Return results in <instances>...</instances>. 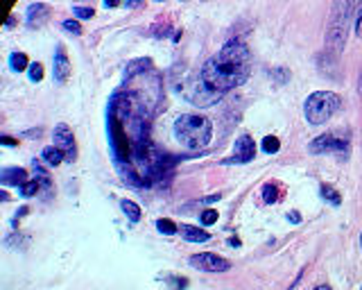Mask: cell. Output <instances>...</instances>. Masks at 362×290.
Returning <instances> with one entry per match:
<instances>
[{
  "mask_svg": "<svg viewBox=\"0 0 362 290\" xmlns=\"http://www.w3.org/2000/svg\"><path fill=\"white\" fill-rule=\"evenodd\" d=\"M252 73V55L243 41H229L202 68L204 84L215 93H227L245 84Z\"/></svg>",
  "mask_w": 362,
  "mask_h": 290,
  "instance_id": "1",
  "label": "cell"
},
{
  "mask_svg": "<svg viewBox=\"0 0 362 290\" xmlns=\"http://www.w3.org/2000/svg\"><path fill=\"white\" fill-rule=\"evenodd\" d=\"M175 136L188 150H204L213 139V123L202 114H181L175 121Z\"/></svg>",
  "mask_w": 362,
  "mask_h": 290,
  "instance_id": "2",
  "label": "cell"
},
{
  "mask_svg": "<svg viewBox=\"0 0 362 290\" xmlns=\"http://www.w3.org/2000/svg\"><path fill=\"white\" fill-rule=\"evenodd\" d=\"M351 14H353V5L349 0H338L331 10V21L329 28H326V48L333 57H338L344 46H347V37H349V28H351Z\"/></svg>",
  "mask_w": 362,
  "mask_h": 290,
  "instance_id": "3",
  "label": "cell"
},
{
  "mask_svg": "<svg viewBox=\"0 0 362 290\" xmlns=\"http://www.w3.org/2000/svg\"><path fill=\"white\" fill-rule=\"evenodd\" d=\"M342 107V100L338 93L333 91H315L310 93L306 100V118L310 125H324L329 123L331 118L338 114V109Z\"/></svg>",
  "mask_w": 362,
  "mask_h": 290,
  "instance_id": "4",
  "label": "cell"
},
{
  "mask_svg": "<svg viewBox=\"0 0 362 290\" xmlns=\"http://www.w3.org/2000/svg\"><path fill=\"white\" fill-rule=\"evenodd\" d=\"M191 266L202 270V272H211V275H218V272H227L231 268V263L227 259L218 257L213 252H202V254H195L191 259Z\"/></svg>",
  "mask_w": 362,
  "mask_h": 290,
  "instance_id": "5",
  "label": "cell"
},
{
  "mask_svg": "<svg viewBox=\"0 0 362 290\" xmlns=\"http://www.w3.org/2000/svg\"><path fill=\"white\" fill-rule=\"evenodd\" d=\"M53 139H55V148H59L66 155L68 161H73L77 157V150H75V136L73 130L68 127L66 123H59L53 132Z\"/></svg>",
  "mask_w": 362,
  "mask_h": 290,
  "instance_id": "6",
  "label": "cell"
},
{
  "mask_svg": "<svg viewBox=\"0 0 362 290\" xmlns=\"http://www.w3.org/2000/svg\"><path fill=\"white\" fill-rule=\"evenodd\" d=\"M347 148V141H342L335 132H326L322 136H317V139L308 145V150L313 152V155H324V152H342Z\"/></svg>",
  "mask_w": 362,
  "mask_h": 290,
  "instance_id": "7",
  "label": "cell"
},
{
  "mask_svg": "<svg viewBox=\"0 0 362 290\" xmlns=\"http://www.w3.org/2000/svg\"><path fill=\"white\" fill-rule=\"evenodd\" d=\"M256 155V148H254V139L249 134H243L240 139L236 141V152L234 157L227 159L224 164H247V161H252Z\"/></svg>",
  "mask_w": 362,
  "mask_h": 290,
  "instance_id": "8",
  "label": "cell"
},
{
  "mask_svg": "<svg viewBox=\"0 0 362 290\" xmlns=\"http://www.w3.org/2000/svg\"><path fill=\"white\" fill-rule=\"evenodd\" d=\"M53 68H55V82L66 84L68 82V75H71V62H68V55H66V48L64 46L57 48Z\"/></svg>",
  "mask_w": 362,
  "mask_h": 290,
  "instance_id": "9",
  "label": "cell"
},
{
  "mask_svg": "<svg viewBox=\"0 0 362 290\" xmlns=\"http://www.w3.org/2000/svg\"><path fill=\"white\" fill-rule=\"evenodd\" d=\"M0 182H3V186H19L21 189L28 184V173L23 168H5L0 173Z\"/></svg>",
  "mask_w": 362,
  "mask_h": 290,
  "instance_id": "10",
  "label": "cell"
},
{
  "mask_svg": "<svg viewBox=\"0 0 362 290\" xmlns=\"http://www.w3.org/2000/svg\"><path fill=\"white\" fill-rule=\"evenodd\" d=\"M179 232H181V238H184V241H188V243H206L211 238L209 232H204V229L193 227V225H181Z\"/></svg>",
  "mask_w": 362,
  "mask_h": 290,
  "instance_id": "11",
  "label": "cell"
},
{
  "mask_svg": "<svg viewBox=\"0 0 362 290\" xmlns=\"http://www.w3.org/2000/svg\"><path fill=\"white\" fill-rule=\"evenodd\" d=\"M50 14V7L43 5V3H37V5H30L28 7V23L32 25H39L41 21H46V16Z\"/></svg>",
  "mask_w": 362,
  "mask_h": 290,
  "instance_id": "12",
  "label": "cell"
},
{
  "mask_svg": "<svg viewBox=\"0 0 362 290\" xmlns=\"http://www.w3.org/2000/svg\"><path fill=\"white\" fill-rule=\"evenodd\" d=\"M150 68H152V62H150V59H134V62H129L127 68H125V78H127V80H132V78H136V75H141V73H145V71H150Z\"/></svg>",
  "mask_w": 362,
  "mask_h": 290,
  "instance_id": "13",
  "label": "cell"
},
{
  "mask_svg": "<svg viewBox=\"0 0 362 290\" xmlns=\"http://www.w3.org/2000/svg\"><path fill=\"white\" fill-rule=\"evenodd\" d=\"M120 209L125 211V216L132 220V223H139L141 220V207L136 202H132V200H123L120 202Z\"/></svg>",
  "mask_w": 362,
  "mask_h": 290,
  "instance_id": "14",
  "label": "cell"
},
{
  "mask_svg": "<svg viewBox=\"0 0 362 290\" xmlns=\"http://www.w3.org/2000/svg\"><path fill=\"white\" fill-rule=\"evenodd\" d=\"M43 159H46L50 166H59L66 159V155L59 148H55V145H50V148L43 150Z\"/></svg>",
  "mask_w": 362,
  "mask_h": 290,
  "instance_id": "15",
  "label": "cell"
},
{
  "mask_svg": "<svg viewBox=\"0 0 362 290\" xmlns=\"http://www.w3.org/2000/svg\"><path fill=\"white\" fill-rule=\"evenodd\" d=\"M322 198L324 200H329L331 204H333V207H340V204H342V195L338 193V191H335L333 189V186H329V184H322Z\"/></svg>",
  "mask_w": 362,
  "mask_h": 290,
  "instance_id": "16",
  "label": "cell"
},
{
  "mask_svg": "<svg viewBox=\"0 0 362 290\" xmlns=\"http://www.w3.org/2000/svg\"><path fill=\"white\" fill-rule=\"evenodd\" d=\"M10 66L14 68V71H25V68H30V64H28V55L25 53H14L12 55V59H10Z\"/></svg>",
  "mask_w": 362,
  "mask_h": 290,
  "instance_id": "17",
  "label": "cell"
},
{
  "mask_svg": "<svg viewBox=\"0 0 362 290\" xmlns=\"http://www.w3.org/2000/svg\"><path fill=\"white\" fill-rule=\"evenodd\" d=\"M263 198L267 204H274V202H279L281 198V191L277 189V184H267L265 189H263Z\"/></svg>",
  "mask_w": 362,
  "mask_h": 290,
  "instance_id": "18",
  "label": "cell"
},
{
  "mask_svg": "<svg viewBox=\"0 0 362 290\" xmlns=\"http://www.w3.org/2000/svg\"><path fill=\"white\" fill-rule=\"evenodd\" d=\"M263 150L267 152V155H274V152L281 150V141L277 139V136H265V139H263Z\"/></svg>",
  "mask_w": 362,
  "mask_h": 290,
  "instance_id": "19",
  "label": "cell"
},
{
  "mask_svg": "<svg viewBox=\"0 0 362 290\" xmlns=\"http://www.w3.org/2000/svg\"><path fill=\"white\" fill-rule=\"evenodd\" d=\"M157 229H159V232H163V234H168V236H172V234L179 232V227H177L175 223H172V220H168V218L157 220Z\"/></svg>",
  "mask_w": 362,
  "mask_h": 290,
  "instance_id": "20",
  "label": "cell"
},
{
  "mask_svg": "<svg viewBox=\"0 0 362 290\" xmlns=\"http://www.w3.org/2000/svg\"><path fill=\"white\" fill-rule=\"evenodd\" d=\"M30 80L32 82H41L43 80V64L41 62H34V64H30Z\"/></svg>",
  "mask_w": 362,
  "mask_h": 290,
  "instance_id": "21",
  "label": "cell"
},
{
  "mask_svg": "<svg viewBox=\"0 0 362 290\" xmlns=\"http://www.w3.org/2000/svg\"><path fill=\"white\" fill-rule=\"evenodd\" d=\"M39 193V179H34V182H28L25 186H21V195L23 198H32V195Z\"/></svg>",
  "mask_w": 362,
  "mask_h": 290,
  "instance_id": "22",
  "label": "cell"
},
{
  "mask_svg": "<svg viewBox=\"0 0 362 290\" xmlns=\"http://www.w3.org/2000/svg\"><path fill=\"white\" fill-rule=\"evenodd\" d=\"M73 14L77 16V19H93V14H96V12H93L91 7H80V5H77V7H73Z\"/></svg>",
  "mask_w": 362,
  "mask_h": 290,
  "instance_id": "23",
  "label": "cell"
},
{
  "mask_svg": "<svg viewBox=\"0 0 362 290\" xmlns=\"http://www.w3.org/2000/svg\"><path fill=\"white\" fill-rule=\"evenodd\" d=\"M213 223H218V211L206 209V211L202 213V225H213Z\"/></svg>",
  "mask_w": 362,
  "mask_h": 290,
  "instance_id": "24",
  "label": "cell"
},
{
  "mask_svg": "<svg viewBox=\"0 0 362 290\" xmlns=\"http://www.w3.org/2000/svg\"><path fill=\"white\" fill-rule=\"evenodd\" d=\"M64 30H68V32H73V34H82V25H80V21H64Z\"/></svg>",
  "mask_w": 362,
  "mask_h": 290,
  "instance_id": "25",
  "label": "cell"
},
{
  "mask_svg": "<svg viewBox=\"0 0 362 290\" xmlns=\"http://www.w3.org/2000/svg\"><path fill=\"white\" fill-rule=\"evenodd\" d=\"M0 141H3L5 145H10V148H14V145H19L14 139H10V136H0Z\"/></svg>",
  "mask_w": 362,
  "mask_h": 290,
  "instance_id": "26",
  "label": "cell"
},
{
  "mask_svg": "<svg viewBox=\"0 0 362 290\" xmlns=\"http://www.w3.org/2000/svg\"><path fill=\"white\" fill-rule=\"evenodd\" d=\"M358 93L362 96V71H360V78H358Z\"/></svg>",
  "mask_w": 362,
  "mask_h": 290,
  "instance_id": "27",
  "label": "cell"
},
{
  "mask_svg": "<svg viewBox=\"0 0 362 290\" xmlns=\"http://www.w3.org/2000/svg\"><path fill=\"white\" fill-rule=\"evenodd\" d=\"M315 290H331L329 286H320V288H315Z\"/></svg>",
  "mask_w": 362,
  "mask_h": 290,
  "instance_id": "28",
  "label": "cell"
},
{
  "mask_svg": "<svg viewBox=\"0 0 362 290\" xmlns=\"http://www.w3.org/2000/svg\"><path fill=\"white\" fill-rule=\"evenodd\" d=\"M360 245H362V234H360Z\"/></svg>",
  "mask_w": 362,
  "mask_h": 290,
  "instance_id": "29",
  "label": "cell"
}]
</instances>
